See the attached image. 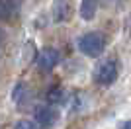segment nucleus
<instances>
[{
    "label": "nucleus",
    "instance_id": "1",
    "mask_svg": "<svg viewBox=\"0 0 131 129\" xmlns=\"http://www.w3.org/2000/svg\"><path fill=\"white\" fill-rule=\"evenodd\" d=\"M104 45H106V39L104 35L100 33H84L82 37H78V49L80 53H84L86 57H98L102 51H104Z\"/></svg>",
    "mask_w": 131,
    "mask_h": 129
},
{
    "label": "nucleus",
    "instance_id": "2",
    "mask_svg": "<svg viewBox=\"0 0 131 129\" xmlns=\"http://www.w3.org/2000/svg\"><path fill=\"white\" fill-rule=\"evenodd\" d=\"M94 78L102 86L112 84V82L117 78V63H115V61H106V63H102L98 69H96V72H94Z\"/></svg>",
    "mask_w": 131,
    "mask_h": 129
},
{
    "label": "nucleus",
    "instance_id": "3",
    "mask_svg": "<svg viewBox=\"0 0 131 129\" xmlns=\"http://www.w3.org/2000/svg\"><path fill=\"white\" fill-rule=\"evenodd\" d=\"M57 119H59V113L51 106H41V107L35 110V123H37L39 127L49 129V127H53V125L57 123Z\"/></svg>",
    "mask_w": 131,
    "mask_h": 129
},
{
    "label": "nucleus",
    "instance_id": "4",
    "mask_svg": "<svg viewBox=\"0 0 131 129\" xmlns=\"http://www.w3.org/2000/svg\"><path fill=\"white\" fill-rule=\"evenodd\" d=\"M61 63V53L57 49H43L37 55V67L41 70H53Z\"/></svg>",
    "mask_w": 131,
    "mask_h": 129
},
{
    "label": "nucleus",
    "instance_id": "5",
    "mask_svg": "<svg viewBox=\"0 0 131 129\" xmlns=\"http://www.w3.org/2000/svg\"><path fill=\"white\" fill-rule=\"evenodd\" d=\"M71 16V4L69 0H55L53 4V20L55 22H65Z\"/></svg>",
    "mask_w": 131,
    "mask_h": 129
},
{
    "label": "nucleus",
    "instance_id": "6",
    "mask_svg": "<svg viewBox=\"0 0 131 129\" xmlns=\"http://www.w3.org/2000/svg\"><path fill=\"white\" fill-rule=\"evenodd\" d=\"M16 16V0H0V22L12 20Z\"/></svg>",
    "mask_w": 131,
    "mask_h": 129
},
{
    "label": "nucleus",
    "instance_id": "7",
    "mask_svg": "<svg viewBox=\"0 0 131 129\" xmlns=\"http://www.w3.org/2000/svg\"><path fill=\"white\" fill-rule=\"evenodd\" d=\"M96 8H98V0H82V4H80L82 20H92L96 16Z\"/></svg>",
    "mask_w": 131,
    "mask_h": 129
},
{
    "label": "nucleus",
    "instance_id": "8",
    "mask_svg": "<svg viewBox=\"0 0 131 129\" xmlns=\"http://www.w3.org/2000/svg\"><path fill=\"white\" fill-rule=\"evenodd\" d=\"M63 98H65V94H63V90H61V88H55V90L49 92V102H53V104L63 102Z\"/></svg>",
    "mask_w": 131,
    "mask_h": 129
},
{
    "label": "nucleus",
    "instance_id": "9",
    "mask_svg": "<svg viewBox=\"0 0 131 129\" xmlns=\"http://www.w3.org/2000/svg\"><path fill=\"white\" fill-rule=\"evenodd\" d=\"M14 129H37V125L31 123V121H18Z\"/></svg>",
    "mask_w": 131,
    "mask_h": 129
},
{
    "label": "nucleus",
    "instance_id": "10",
    "mask_svg": "<svg viewBox=\"0 0 131 129\" xmlns=\"http://www.w3.org/2000/svg\"><path fill=\"white\" fill-rule=\"evenodd\" d=\"M121 129H131V121H127V123L123 125V127H121Z\"/></svg>",
    "mask_w": 131,
    "mask_h": 129
},
{
    "label": "nucleus",
    "instance_id": "11",
    "mask_svg": "<svg viewBox=\"0 0 131 129\" xmlns=\"http://www.w3.org/2000/svg\"><path fill=\"white\" fill-rule=\"evenodd\" d=\"M0 51H2V35H0Z\"/></svg>",
    "mask_w": 131,
    "mask_h": 129
}]
</instances>
